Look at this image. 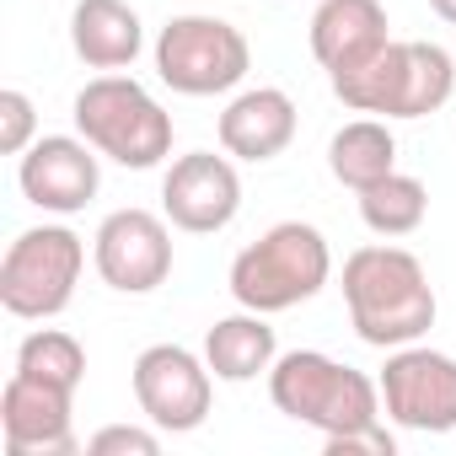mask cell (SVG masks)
Returning a JSON list of instances; mask_svg holds the SVG:
<instances>
[{
	"instance_id": "cell-7",
	"label": "cell",
	"mask_w": 456,
	"mask_h": 456,
	"mask_svg": "<svg viewBox=\"0 0 456 456\" xmlns=\"http://www.w3.org/2000/svg\"><path fill=\"white\" fill-rule=\"evenodd\" d=\"M248 70H253V49L242 28H232L225 17L188 12L156 33V76L183 97H220L242 86Z\"/></svg>"
},
{
	"instance_id": "cell-11",
	"label": "cell",
	"mask_w": 456,
	"mask_h": 456,
	"mask_svg": "<svg viewBox=\"0 0 456 456\" xmlns=\"http://www.w3.org/2000/svg\"><path fill=\"white\" fill-rule=\"evenodd\" d=\"M242 209V177L232 167V156L215 151H188L167 167L161 177V215L188 237H209L225 232Z\"/></svg>"
},
{
	"instance_id": "cell-9",
	"label": "cell",
	"mask_w": 456,
	"mask_h": 456,
	"mask_svg": "<svg viewBox=\"0 0 456 456\" xmlns=\"http://www.w3.org/2000/svg\"><path fill=\"white\" fill-rule=\"evenodd\" d=\"M381 413L413 435L456 429V360L429 344H403L381 365Z\"/></svg>"
},
{
	"instance_id": "cell-16",
	"label": "cell",
	"mask_w": 456,
	"mask_h": 456,
	"mask_svg": "<svg viewBox=\"0 0 456 456\" xmlns=\"http://www.w3.org/2000/svg\"><path fill=\"white\" fill-rule=\"evenodd\" d=\"M70 49L92 70H124L145 49V28L129 0H76L70 12Z\"/></svg>"
},
{
	"instance_id": "cell-19",
	"label": "cell",
	"mask_w": 456,
	"mask_h": 456,
	"mask_svg": "<svg viewBox=\"0 0 456 456\" xmlns=\"http://www.w3.org/2000/svg\"><path fill=\"white\" fill-rule=\"evenodd\" d=\"M424 215H429V188L419 177H408V172H392V177L360 188V220L387 242L392 237H413L424 225Z\"/></svg>"
},
{
	"instance_id": "cell-24",
	"label": "cell",
	"mask_w": 456,
	"mask_h": 456,
	"mask_svg": "<svg viewBox=\"0 0 456 456\" xmlns=\"http://www.w3.org/2000/svg\"><path fill=\"white\" fill-rule=\"evenodd\" d=\"M429 12H435L440 22H456V0H429Z\"/></svg>"
},
{
	"instance_id": "cell-15",
	"label": "cell",
	"mask_w": 456,
	"mask_h": 456,
	"mask_svg": "<svg viewBox=\"0 0 456 456\" xmlns=\"http://www.w3.org/2000/svg\"><path fill=\"white\" fill-rule=\"evenodd\" d=\"M296 140V102L280 86L237 92L220 113V145L237 161H274Z\"/></svg>"
},
{
	"instance_id": "cell-4",
	"label": "cell",
	"mask_w": 456,
	"mask_h": 456,
	"mask_svg": "<svg viewBox=\"0 0 456 456\" xmlns=\"http://www.w3.org/2000/svg\"><path fill=\"white\" fill-rule=\"evenodd\" d=\"M328 274H333L328 237L306 220H280L232 258V296L237 306L274 317L312 301L328 285Z\"/></svg>"
},
{
	"instance_id": "cell-13",
	"label": "cell",
	"mask_w": 456,
	"mask_h": 456,
	"mask_svg": "<svg viewBox=\"0 0 456 456\" xmlns=\"http://www.w3.org/2000/svg\"><path fill=\"white\" fill-rule=\"evenodd\" d=\"M76 392L12 370L0 392V429H6V456H70L76 451Z\"/></svg>"
},
{
	"instance_id": "cell-17",
	"label": "cell",
	"mask_w": 456,
	"mask_h": 456,
	"mask_svg": "<svg viewBox=\"0 0 456 456\" xmlns=\"http://www.w3.org/2000/svg\"><path fill=\"white\" fill-rule=\"evenodd\" d=\"M280 360V338L269 328L264 312H237V317H220L204 333V365L215 370V381H253L269 376Z\"/></svg>"
},
{
	"instance_id": "cell-10",
	"label": "cell",
	"mask_w": 456,
	"mask_h": 456,
	"mask_svg": "<svg viewBox=\"0 0 456 456\" xmlns=\"http://www.w3.org/2000/svg\"><path fill=\"white\" fill-rule=\"evenodd\" d=\"M167 215L151 209H113L97 237H92V264L102 274L108 290L118 296H151L156 285H167L172 274V232H167Z\"/></svg>"
},
{
	"instance_id": "cell-22",
	"label": "cell",
	"mask_w": 456,
	"mask_h": 456,
	"mask_svg": "<svg viewBox=\"0 0 456 456\" xmlns=\"http://www.w3.org/2000/svg\"><path fill=\"white\" fill-rule=\"evenodd\" d=\"M86 451L92 456H156L161 451V435H156V424L151 429H140V424H102L86 440Z\"/></svg>"
},
{
	"instance_id": "cell-2",
	"label": "cell",
	"mask_w": 456,
	"mask_h": 456,
	"mask_svg": "<svg viewBox=\"0 0 456 456\" xmlns=\"http://www.w3.org/2000/svg\"><path fill=\"white\" fill-rule=\"evenodd\" d=\"M328 81H333V97L349 113H370V118H429L456 92V60L440 44L392 38L376 60H365L360 70L328 76Z\"/></svg>"
},
{
	"instance_id": "cell-12",
	"label": "cell",
	"mask_w": 456,
	"mask_h": 456,
	"mask_svg": "<svg viewBox=\"0 0 456 456\" xmlns=\"http://www.w3.org/2000/svg\"><path fill=\"white\" fill-rule=\"evenodd\" d=\"M97 145L81 134H44L22 151L17 183L28 193V204L49 209V215H76L97 199L102 188V167H97Z\"/></svg>"
},
{
	"instance_id": "cell-21",
	"label": "cell",
	"mask_w": 456,
	"mask_h": 456,
	"mask_svg": "<svg viewBox=\"0 0 456 456\" xmlns=\"http://www.w3.org/2000/svg\"><path fill=\"white\" fill-rule=\"evenodd\" d=\"M33 140H38V108H33L28 92L6 86V92H0V151H6V156H22Z\"/></svg>"
},
{
	"instance_id": "cell-1",
	"label": "cell",
	"mask_w": 456,
	"mask_h": 456,
	"mask_svg": "<svg viewBox=\"0 0 456 456\" xmlns=\"http://www.w3.org/2000/svg\"><path fill=\"white\" fill-rule=\"evenodd\" d=\"M344 306H349V328L370 349L419 344L440 312L424 264L392 242H370L344 258Z\"/></svg>"
},
{
	"instance_id": "cell-5",
	"label": "cell",
	"mask_w": 456,
	"mask_h": 456,
	"mask_svg": "<svg viewBox=\"0 0 456 456\" xmlns=\"http://www.w3.org/2000/svg\"><path fill=\"white\" fill-rule=\"evenodd\" d=\"M76 134L92 140L108 161L151 172L172 156V113L134 81L118 70H102L97 81H86L76 92Z\"/></svg>"
},
{
	"instance_id": "cell-20",
	"label": "cell",
	"mask_w": 456,
	"mask_h": 456,
	"mask_svg": "<svg viewBox=\"0 0 456 456\" xmlns=\"http://www.w3.org/2000/svg\"><path fill=\"white\" fill-rule=\"evenodd\" d=\"M17 370L81 392V381H86V349H81V338H70L60 328H38V333H28L17 344Z\"/></svg>"
},
{
	"instance_id": "cell-23",
	"label": "cell",
	"mask_w": 456,
	"mask_h": 456,
	"mask_svg": "<svg viewBox=\"0 0 456 456\" xmlns=\"http://www.w3.org/2000/svg\"><path fill=\"white\" fill-rule=\"evenodd\" d=\"M322 451L328 456H392L397 440H392L387 424H365V429H349V435H328Z\"/></svg>"
},
{
	"instance_id": "cell-6",
	"label": "cell",
	"mask_w": 456,
	"mask_h": 456,
	"mask_svg": "<svg viewBox=\"0 0 456 456\" xmlns=\"http://www.w3.org/2000/svg\"><path fill=\"white\" fill-rule=\"evenodd\" d=\"M86 242L70 225H33L0 258V306L22 322H49L76 301Z\"/></svg>"
},
{
	"instance_id": "cell-8",
	"label": "cell",
	"mask_w": 456,
	"mask_h": 456,
	"mask_svg": "<svg viewBox=\"0 0 456 456\" xmlns=\"http://www.w3.org/2000/svg\"><path fill=\"white\" fill-rule=\"evenodd\" d=\"M129 387H134L140 413L161 435L199 429L209 419V403H215V370L193 349H183V344H151V349H140V360L129 370Z\"/></svg>"
},
{
	"instance_id": "cell-14",
	"label": "cell",
	"mask_w": 456,
	"mask_h": 456,
	"mask_svg": "<svg viewBox=\"0 0 456 456\" xmlns=\"http://www.w3.org/2000/svg\"><path fill=\"white\" fill-rule=\"evenodd\" d=\"M387 6L381 0H322L312 12V54L328 76L360 70L365 60H376L392 33H387Z\"/></svg>"
},
{
	"instance_id": "cell-18",
	"label": "cell",
	"mask_w": 456,
	"mask_h": 456,
	"mask_svg": "<svg viewBox=\"0 0 456 456\" xmlns=\"http://www.w3.org/2000/svg\"><path fill=\"white\" fill-rule=\"evenodd\" d=\"M328 172L344 183V188H370L381 177L397 172V140L387 129V118H354L344 124L333 140H328Z\"/></svg>"
},
{
	"instance_id": "cell-3",
	"label": "cell",
	"mask_w": 456,
	"mask_h": 456,
	"mask_svg": "<svg viewBox=\"0 0 456 456\" xmlns=\"http://www.w3.org/2000/svg\"><path fill=\"white\" fill-rule=\"evenodd\" d=\"M269 397L285 419L312 424L322 440L349 435L365 424H381V381L365 370L322 354V349H290L269 370Z\"/></svg>"
}]
</instances>
